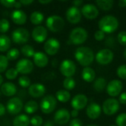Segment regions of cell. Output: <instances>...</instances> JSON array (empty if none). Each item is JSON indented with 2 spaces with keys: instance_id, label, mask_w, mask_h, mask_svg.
Instances as JSON below:
<instances>
[{
  "instance_id": "obj_54",
  "label": "cell",
  "mask_w": 126,
  "mask_h": 126,
  "mask_svg": "<svg viewBox=\"0 0 126 126\" xmlns=\"http://www.w3.org/2000/svg\"><path fill=\"white\" fill-rule=\"evenodd\" d=\"M38 2L40 4H49V3H51L52 1L51 0H46V1H38Z\"/></svg>"
},
{
  "instance_id": "obj_38",
  "label": "cell",
  "mask_w": 126,
  "mask_h": 126,
  "mask_svg": "<svg viewBox=\"0 0 126 126\" xmlns=\"http://www.w3.org/2000/svg\"><path fill=\"white\" fill-rule=\"evenodd\" d=\"M18 73L17 70L16 69V68H11L6 71L5 77L8 80H14L18 76Z\"/></svg>"
},
{
  "instance_id": "obj_43",
  "label": "cell",
  "mask_w": 126,
  "mask_h": 126,
  "mask_svg": "<svg viewBox=\"0 0 126 126\" xmlns=\"http://www.w3.org/2000/svg\"><path fill=\"white\" fill-rule=\"evenodd\" d=\"M15 2H16V1H14V0H12V1L1 0V1H0V4H2L4 7H8V8H10V7H14Z\"/></svg>"
},
{
  "instance_id": "obj_33",
  "label": "cell",
  "mask_w": 126,
  "mask_h": 126,
  "mask_svg": "<svg viewBox=\"0 0 126 126\" xmlns=\"http://www.w3.org/2000/svg\"><path fill=\"white\" fill-rule=\"evenodd\" d=\"M76 83L72 78H66L63 81V86L66 90H72L75 87Z\"/></svg>"
},
{
  "instance_id": "obj_7",
  "label": "cell",
  "mask_w": 126,
  "mask_h": 126,
  "mask_svg": "<svg viewBox=\"0 0 126 126\" xmlns=\"http://www.w3.org/2000/svg\"><path fill=\"white\" fill-rule=\"evenodd\" d=\"M95 59L100 65H108L113 61L114 53L109 49H103L97 53Z\"/></svg>"
},
{
  "instance_id": "obj_18",
  "label": "cell",
  "mask_w": 126,
  "mask_h": 126,
  "mask_svg": "<svg viewBox=\"0 0 126 126\" xmlns=\"http://www.w3.org/2000/svg\"><path fill=\"white\" fill-rule=\"evenodd\" d=\"M70 113L67 109H61L58 110L54 116V120L55 123L58 125H65L66 124L70 119Z\"/></svg>"
},
{
  "instance_id": "obj_48",
  "label": "cell",
  "mask_w": 126,
  "mask_h": 126,
  "mask_svg": "<svg viewBox=\"0 0 126 126\" xmlns=\"http://www.w3.org/2000/svg\"><path fill=\"white\" fill-rule=\"evenodd\" d=\"M19 1L21 2V4L22 5H29V4L33 3V1L32 0H21Z\"/></svg>"
},
{
  "instance_id": "obj_8",
  "label": "cell",
  "mask_w": 126,
  "mask_h": 126,
  "mask_svg": "<svg viewBox=\"0 0 126 126\" xmlns=\"http://www.w3.org/2000/svg\"><path fill=\"white\" fill-rule=\"evenodd\" d=\"M120 109V102L114 98H109L104 101L103 104V112L106 115H114Z\"/></svg>"
},
{
  "instance_id": "obj_42",
  "label": "cell",
  "mask_w": 126,
  "mask_h": 126,
  "mask_svg": "<svg viewBox=\"0 0 126 126\" xmlns=\"http://www.w3.org/2000/svg\"><path fill=\"white\" fill-rule=\"evenodd\" d=\"M117 41L118 42L123 45L126 46V31H121L119 32L117 35Z\"/></svg>"
},
{
  "instance_id": "obj_56",
  "label": "cell",
  "mask_w": 126,
  "mask_h": 126,
  "mask_svg": "<svg viewBox=\"0 0 126 126\" xmlns=\"http://www.w3.org/2000/svg\"><path fill=\"white\" fill-rule=\"evenodd\" d=\"M124 57H125V58H126V49H125V51H124Z\"/></svg>"
},
{
  "instance_id": "obj_32",
  "label": "cell",
  "mask_w": 126,
  "mask_h": 126,
  "mask_svg": "<svg viewBox=\"0 0 126 126\" xmlns=\"http://www.w3.org/2000/svg\"><path fill=\"white\" fill-rule=\"evenodd\" d=\"M21 52L22 53V55L27 58H31V57H33L34 54H35V50H34V48L30 46V45H24V47H21Z\"/></svg>"
},
{
  "instance_id": "obj_24",
  "label": "cell",
  "mask_w": 126,
  "mask_h": 126,
  "mask_svg": "<svg viewBox=\"0 0 126 126\" xmlns=\"http://www.w3.org/2000/svg\"><path fill=\"white\" fill-rule=\"evenodd\" d=\"M95 76H96L95 72L91 67L89 66L85 67L82 71V78L83 79L84 81L87 83H91L94 81V80L95 79Z\"/></svg>"
},
{
  "instance_id": "obj_4",
  "label": "cell",
  "mask_w": 126,
  "mask_h": 126,
  "mask_svg": "<svg viewBox=\"0 0 126 126\" xmlns=\"http://www.w3.org/2000/svg\"><path fill=\"white\" fill-rule=\"evenodd\" d=\"M64 25L65 22L63 18L57 15H52L49 16L46 21V26L50 31L53 32H58L61 31L64 27Z\"/></svg>"
},
{
  "instance_id": "obj_26",
  "label": "cell",
  "mask_w": 126,
  "mask_h": 126,
  "mask_svg": "<svg viewBox=\"0 0 126 126\" xmlns=\"http://www.w3.org/2000/svg\"><path fill=\"white\" fill-rule=\"evenodd\" d=\"M11 45L10 38L6 35H0V52H6L8 50Z\"/></svg>"
},
{
  "instance_id": "obj_15",
  "label": "cell",
  "mask_w": 126,
  "mask_h": 126,
  "mask_svg": "<svg viewBox=\"0 0 126 126\" xmlns=\"http://www.w3.org/2000/svg\"><path fill=\"white\" fill-rule=\"evenodd\" d=\"M66 17L69 23L75 24L81 20V12L78 7L72 6L66 10Z\"/></svg>"
},
{
  "instance_id": "obj_9",
  "label": "cell",
  "mask_w": 126,
  "mask_h": 126,
  "mask_svg": "<svg viewBox=\"0 0 126 126\" xmlns=\"http://www.w3.org/2000/svg\"><path fill=\"white\" fill-rule=\"evenodd\" d=\"M60 71L63 76L72 78L76 72V65L71 60H64L60 65Z\"/></svg>"
},
{
  "instance_id": "obj_28",
  "label": "cell",
  "mask_w": 126,
  "mask_h": 126,
  "mask_svg": "<svg viewBox=\"0 0 126 126\" xmlns=\"http://www.w3.org/2000/svg\"><path fill=\"white\" fill-rule=\"evenodd\" d=\"M44 14L39 11H34L30 15V21L35 25H38L44 21Z\"/></svg>"
},
{
  "instance_id": "obj_31",
  "label": "cell",
  "mask_w": 126,
  "mask_h": 126,
  "mask_svg": "<svg viewBox=\"0 0 126 126\" xmlns=\"http://www.w3.org/2000/svg\"><path fill=\"white\" fill-rule=\"evenodd\" d=\"M97 5L103 10L108 11L111 9L114 4V1L112 0H98L96 1Z\"/></svg>"
},
{
  "instance_id": "obj_11",
  "label": "cell",
  "mask_w": 126,
  "mask_h": 126,
  "mask_svg": "<svg viewBox=\"0 0 126 126\" xmlns=\"http://www.w3.org/2000/svg\"><path fill=\"white\" fill-rule=\"evenodd\" d=\"M22 100L18 97H13L7 101V111L10 114H18L21 112L23 109Z\"/></svg>"
},
{
  "instance_id": "obj_20",
  "label": "cell",
  "mask_w": 126,
  "mask_h": 126,
  "mask_svg": "<svg viewBox=\"0 0 126 126\" xmlns=\"http://www.w3.org/2000/svg\"><path fill=\"white\" fill-rule=\"evenodd\" d=\"M102 109L99 104L96 103H90L86 109V114L89 117V118L92 120H96L97 119L101 114Z\"/></svg>"
},
{
  "instance_id": "obj_35",
  "label": "cell",
  "mask_w": 126,
  "mask_h": 126,
  "mask_svg": "<svg viewBox=\"0 0 126 126\" xmlns=\"http://www.w3.org/2000/svg\"><path fill=\"white\" fill-rule=\"evenodd\" d=\"M30 83H31L30 79L26 75H22L18 78V84L22 88H28V87H30Z\"/></svg>"
},
{
  "instance_id": "obj_29",
  "label": "cell",
  "mask_w": 126,
  "mask_h": 126,
  "mask_svg": "<svg viewBox=\"0 0 126 126\" xmlns=\"http://www.w3.org/2000/svg\"><path fill=\"white\" fill-rule=\"evenodd\" d=\"M24 109L26 113L31 114L35 113L38 109V105L37 102H35L34 100H30L25 103V105L24 106Z\"/></svg>"
},
{
  "instance_id": "obj_47",
  "label": "cell",
  "mask_w": 126,
  "mask_h": 126,
  "mask_svg": "<svg viewBox=\"0 0 126 126\" xmlns=\"http://www.w3.org/2000/svg\"><path fill=\"white\" fill-rule=\"evenodd\" d=\"M6 112V108L5 106L2 104V103H0V117L3 116Z\"/></svg>"
},
{
  "instance_id": "obj_12",
  "label": "cell",
  "mask_w": 126,
  "mask_h": 126,
  "mask_svg": "<svg viewBox=\"0 0 126 126\" xmlns=\"http://www.w3.org/2000/svg\"><path fill=\"white\" fill-rule=\"evenodd\" d=\"M60 42L55 38H51L46 41L44 45L45 52L49 55H55L58 53L60 49Z\"/></svg>"
},
{
  "instance_id": "obj_53",
  "label": "cell",
  "mask_w": 126,
  "mask_h": 126,
  "mask_svg": "<svg viewBox=\"0 0 126 126\" xmlns=\"http://www.w3.org/2000/svg\"><path fill=\"white\" fill-rule=\"evenodd\" d=\"M21 6H22V4H21V2H20V1H16L15 4H14V7L16 8V10H18Z\"/></svg>"
},
{
  "instance_id": "obj_25",
  "label": "cell",
  "mask_w": 126,
  "mask_h": 126,
  "mask_svg": "<svg viewBox=\"0 0 126 126\" xmlns=\"http://www.w3.org/2000/svg\"><path fill=\"white\" fill-rule=\"evenodd\" d=\"M30 123V119L26 114L18 115L14 118L13 121V126H28Z\"/></svg>"
},
{
  "instance_id": "obj_44",
  "label": "cell",
  "mask_w": 126,
  "mask_h": 126,
  "mask_svg": "<svg viewBox=\"0 0 126 126\" xmlns=\"http://www.w3.org/2000/svg\"><path fill=\"white\" fill-rule=\"evenodd\" d=\"M104 38H105V33L103 31L97 30V31L95 32V33H94V38L97 41H103Z\"/></svg>"
},
{
  "instance_id": "obj_51",
  "label": "cell",
  "mask_w": 126,
  "mask_h": 126,
  "mask_svg": "<svg viewBox=\"0 0 126 126\" xmlns=\"http://www.w3.org/2000/svg\"><path fill=\"white\" fill-rule=\"evenodd\" d=\"M118 4L120 7H126V0H120Z\"/></svg>"
},
{
  "instance_id": "obj_50",
  "label": "cell",
  "mask_w": 126,
  "mask_h": 126,
  "mask_svg": "<svg viewBox=\"0 0 126 126\" xmlns=\"http://www.w3.org/2000/svg\"><path fill=\"white\" fill-rule=\"evenodd\" d=\"M78 114H79V112H78V111H77V110H75V109H73L72 111H71V116L75 119V118H76L78 116Z\"/></svg>"
},
{
  "instance_id": "obj_45",
  "label": "cell",
  "mask_w": 126,
  "mask_h": 126,
  "mask_svg": "<svg viewBox=\"0 0 126 126\" xmlns=\"http://www.w3.org/2000/svg\"><path fill=\"white\" fill-rule=\"evenodd\" d=\"M83 123L81 122L80 120L75 118L72 120H71L70 123H69V126H82Z\"/></svg>"
},
{
  "instance_id": "obj_58",
  "label": "cell",
  "mask_w": 126,
  "mask_h": 126,
  "mask_svg": "<svg viewBox=\"0 0 126 126\" xmlns=\"http://www.w3.org/2000/svg\"></svg>"
},
{
  "instance_id": "obj_22",
  "label": "cell",
  "mask_w": 126,
  "mask_h": 126,
  "mask_svg": "<svg viewBox=\"0 0 126 126\" xmlns=\"http://www.w3.org/2000/svg\"><path fill=\"white\" fill-rule=\"evenodd\" d=\"M11 19L16 24L22 25L27 21V15L24 11L16 9L11 13Z\"/></svg>"
},
{
  "instance_id": "obj_13",
  "label": "cell",
  "mask_w": 126,
  "mask_h": 126,
  "mask_svg": "<svg viewBox=\"0 0 126 126\" xmlns=\"http://www.w3.org/2000/svg\"><path fill=\"white\" fill-rule=\"evenodd\" d=\"M123 90V83L119 80H113L110 81L106 86L107 93L111 97H117L120 94Z\"/></svg>"
},
{
  "instance_id": "obj_37",
  "label": "cell",
  "mask_w": 126,
  "mask_h": 126,
  "mask_svg": "<svg viewBox=\"0 0 126 126\" xmlns=\"http://www.w3.org/2000/svg\"><path fill=\"white\" fill-rule=\"evenodd\" d=\"M8 66V59L5 55H0V73L4 72Z\"/></svg>"
},
{
  "instance_id": "obj_57",
  "label": "cell",
  "mask_w": 126,
  "mask_h": 126,
  "mask_svg": "<svg viewBox=\"0 0 126 126\" xmlns=\"http://www.w3.org/2000/svg\"><path fill=\"white\" fill-rule=\"evenodd\" d=\"M96 126V125H89V126Z\"/></svg>"
},
{
  "instance_id": "obj_17",
  "label": "cell",
  "mask_w": 126,
  "mask_h": 126,
  "mask_svg": "<svg viewBox=\"0 0 126 126\" xmlns=\"http://www.w3.org/2000/svg\"><path fill=\"white\" fill-rule=\"evenodd\" d=\"M88 103V98L86 95L83 94H78L75 95L72 101L71 105L75 110L79 111L83 109Z\"/></svg>"
},
{
  "instance_id": "obj_46",
  "label": "cell",
  "mask_w": 126,
  "mask_h": 126,
  "mask_svg": "<svg viewBox=\"0 0 126 126\" xmlns=\"http://www.w3.org/2000/svg\"><path fill=\"white\" fill-rule=\"evenodd\" d=\"M119 100H120V103L126 105V92L122 93L120 94V96L119 97Z\"/></svg>"
},
{
  "instance_id": "obj_23",
  "label": "cell",
  "mask_w": 126,
  "mask_h": 126,
  "mask_svg": "<svg viewBox=\"0 0 126 126\" xmlns=\"http://www.w3.org/2000/svg\"><path fill=\"white\" fill-rule=\"evenodd\" d=\"M1 93L6 97H12L17 92V88L16 85L11 82H6L1 86Z\"/></svg>"
},
{
  "instance_id": "obj_16",
  "label": "cell",
  "mask_w": 126,
  "mask_h": 126,
  "mask_svg": "<svg viewBox=\"0 0 126 126\" xmlns=\"http://www.w3.org/2000/svg\"><path fill=\"white\" fill-rule=\"evenodd\" d=\"M48 35L47 30L43 26L35 27L32 32V37L37 43H42L46 41Z\"/></svg>"
},
{
  "instance_id": "obj_41",
  "label": "cell",
  "mask_w": 126,
  "mask_h": 126,
  "mask_svg": "<svg viewBox=\"0 0 126 126\" xmlns=\"http://www.w3.org/2000/svg\"><path fill=\"white\" fill-rule=\"evenodd\" d=\"M116 124L117 126H126V113L120 114L116 118Z\"/></svg>"
},
{
  "instance_id": "obj_19",
  "label": "cell",
  "mask_w": 126,
  "mask_h": 126,
  "mask_svg": "<svg viewBox=\"0 0 126 126\" xmlns=\"http://www.w3.org/2000/svg\"><path fill=\"white\" fill-rule=\"evenodd\" d=\"M29 94L34 97L38 98L42 97L46 92V87L41 83H34L30 86L28 89Z\"/></svg>"
},
{
  "instance_id": "obj_27",
  "label": "cell",
  "mask_w": 126,
  "mask_h": 126,
  "mask_svg": "<svg viewBox=\"0 0 126 126\" xmlns=\"http://www.w3.org/2000/svg\"><path fill=\"white\" fill-rule=\"evenodd\" d=\"M56 100H58L61 103H67L70 98H71V94L70 93L66 91V90H58L56 94Z\"/></svg>"
},
{
  "instance_id": "obj_55",
  "label": "cell",
  "mask_w": 126,
  "mask_h": 126,
  "mask_svg": "<svg viewBox=\"0 0 126 126\" xmlns=\"http://www.w3.org/2000/svg\"><path fill=\"white\" fill-rule=\"evenodd\" d=\"M3 80H4V79H3V78H2V76L0 75V86L2 84V83H3Z\"/></svg>"
},
{
  "instance_id": "obj_30",
  "label": "cell",
  "mask_w": 126,
  "mask_h": 126,
  "mask_svg": "<svg viewBox=\"0 0 126 126\" xmlns=\"http://www.w3.org/2000/svg\"><path fill=\"white\" fill-rule=\"evenodd\" d=\"M106 86H107V81L103 78H97L94 83V89L96 92H103L106 89Z\"/></svg>"
},
{
  "instance_id": "obj_40",
  "label": "cell",
  "mask_w": 126,
  "mask_h": 126,
  "mask_svg": "<svg viewBox=\"0 0 126 126\" xmlns=\"http://www.w3.org/2000/svg\"><path fill=\"white\" fill-rule=\"evenodd\" d=\"M117 74L120 78L126 80V64H123L118 67Z\"/></svg>"
},
{
  "instance_id": "obj_39",
  "label": "cell",
  "mask_w": 126,
  "mask_h": 126,
  "mask_svg": "<svg viewBox=\"0 0 126 126\" xmlns=\"http://www.w3.org/2000/svg\"><path fill=\"white\" fill-rule=\"evenodd\" d=\"M30 123L32 126H41L43 124V119L41 117L35 115L30 120Z\"/></svg>"
},
{
  "instance_id": "obj_3",
  "label": "cell",
  "mask_w": 126,
  "mask_h": 126,
  "mask_svg": "<svg viewBox=\"0 0 126 126\" xmlns=\"http://www.w3.org/2000/svg\"><path fill=\"white\" fill-rule=\"evenodd\" d=\"M88 38L87 31L83 27H76L72 30L69 34V44L80 45L83 44Z\"/></svg>"
},
{
  "instance_id": "obj_36",
  "label": "cell",
  "mask_w": 126,
  "mask_h": 126,
  "mask_svg": "<svg viewBox=\"0 0 126 126\" xmlns=\"http://www.w3.org/2000/svg\"><path fill=\"white\" fill-rule=\"evenodd\" d=\"M10 29V22L6 18L0 19V32L5 33Z\"/></svg>"
},
{
  "instance_id": "obj_34",
  "label": "cell",
  "mask_w": 126,
  "mask_h": 126,
  "mask_svg": "<svg viewBox=\"0 0 126 126\" xmlns=\"http://www.w3.org/2000/svg\"><path fill=\"white\" fill-rule=\"evenodd\" d=\"M19 55H20V52H19L18 49H16V48H13L7 52L6 57L8 59V61L9 60L14 61V60H16L19 57Z\"/></svg>"
},
{
  "instance_id": "obj_2",
  "label": "cell",
  "mask_w": 126,
  "mask_h": 126,
  "mask_svg": "<svg viewBox=\"0 0 126 126\" xmlns=\"http://www.w3.org/2000/svg\"><path fill=\"white\" fill-rule=\"evenodd\" d=\"M98 26L100 30L103 31L104 33H112L117 30L119 21L115 16L107 15L99 21Z\"/></svg>"
},
{
  "instance_id": "obj_5",
  "label": "cell",
  "mask_w": 126,
  "mask_h": 126,
  "mask_svg": "<svg viewBox=\"0 0 126 126\" xmlns=\"http://www.w3.org/2000/svg\"><path fill=\"white\" fill-rule=\"evenodd\" d=\"M57 100L52 95L45 96L40 103V109L44 114H50L56 108Z\"/></svg>"
},
{
  "instance_id": "obj_52",
  "label": "cell",
  "mask_w": 126,
  "mask_h": 126,
  "mask_svg": "<svg viewBox=\"0 0 126 126\" xmlns=\"http://www.w3.org/2000/svg\"><path fill=\"white\" fill-rule=\"evenodd\" d=\"M44 126H54V123L51 120H47L44 123Z\"/></svg>"
},
{
  "instance_id": "obj_1",
  "label": "cell",
  "mask_w": 126,
  "mask_h": 126,
  "mask_svg": "<svg viewBox=\"0 0 126 126\" xmlns=\"http://www.w3.org/2000/svg\"><path fill=\"white\" fill-rule=\"evenodd\" d=\"M75 58L77 61L83 66H89L94 59V52L87 47H78L75 52Z\"/></svg>"
},
{
  "instance_id": "obj_21",
  "label": "cell",
  "mask_w": 126,
  "mask_h": 126,
  "mask_svg": "<svg viewBox=\"0 0 126 126\" xmlns=\"http://www.w3.org/2000/svg\"><path fill=\"white\" fill-rule=\"evenodd\" d=\"M33 61L35 66H37L39 68H44L47 66L49 62V58L47 55L44 53L43 52L38 51L35 52L33 55Z\"/></svg>"
},
{
  "instance_id": "obj_14",
  "label": "cell",
  "mask_w": 126,
  "mask_h": 126,
  "mask_svg": "<svg viewBox=\"0 0 126 126\" xmlns=\"http://www.w3.org/2000/svg\"><path fill=\"white\" fill-rule=\"evenodd\" d=\"M80 12L81 14H83L88 19H94L99 15V10L97 6L93 4H84Z\"/></svg>"
},
{
  "instance_id": "obj_49",
  "label": "cell",
  "mask_w": 126,
  "mask_h": 126,
  "mask_svg": "<svg viewBox=\"0 0 126 126\" xmlns=\"http://www.w3.org/2000/svg\"><path fill=\"white\" fill-rule=\"evenodd\" d=\"M83 3V1L81 0H76V1H72V4L74 5V7H78V6H80Z\"/></svg>"
},
{
  "instance_id": "obj_10",
  "label": "cell",
  "mask_w": 126,
  "mask_h": 126,
  "mask_svg": "<svg viewBox=\"0 0 126 126\" xmlns=\"http://www.w3.org/2000/svg\"><path fill=\"white\" fill-rule=\"evenodd\" d=\"M34 68L33 63L27 58H23L19 60L16 65V69L17 70L18 73L22 75H27L32 72Z\"/></svg>"
},
{
  "instance_id": "obj_6",
  "label": "cell",
  "mask_w": 126,
  "mask_h": 126,
  "mask_svg": "<svg viewBox=\"0 0 126 126\" xmlns=\"http://www.w3.org/2000/svg\"><path fill=\"white\" fill-rule=\"evenodd\" d=\"M30 38V32L25 28H17L12 32L13 41L18 44H25Z\"/></svg>"
}]
</instances>
